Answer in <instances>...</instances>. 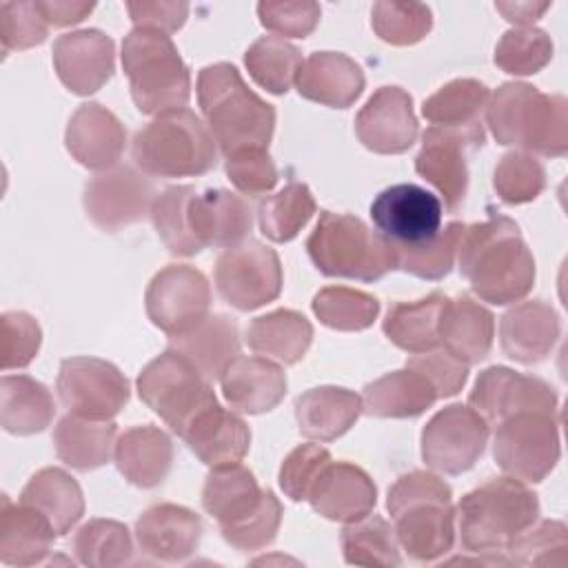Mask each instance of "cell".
Masks as SVG:
<instances>
[{
  "instance_id": "cell-42",
  "label": "cell",
  "mask_w": 568,
  "mask_h": 568,
  "mask_svg": "<svg viewBox=\"0 0 568 568\" xmlns=\"http://www.w3.org/2000/svg\"><path fill=\"white\" fill-rule=\"evenodd\" d=\"M395 528L379 515H366L342 530L344 561L351 566H402Z\"/></svg>"
},
{
  "instance_id": "cell-34",
  "label": "cell",
  "mask_w": 568,
  "mask_h": 568,
  "mask_svg": "<svg viewBox=\"0 0 568 568\" xmlns=\"http://www.w3.org/2000/svg\"><path fill=\"white\" fill-rule=\"evenodd\" d=\"M169 348L184 355L211 382L240 355V328L231 315H206L184 335L169 337Z\"/></svg>"
},
{
  "instance_id": "cell-36",
  "label": "cell",
  "mask_w": 568,
  "mask_h": 568,
  "mask_svg": "<svg viewBox=\"0 0 568 568\" xmlns=\"http://www.w3.org/2000/svg\"><path fill=\"white\" fill-rule=\"evenodd\" d=\"M118 426L111 419H87L64 415L53 428V448L60 462L75 470H93L104 466L115 453Z\"/></svg>"
},
{
  "instance_id": "cell-30",
  "label": "cell",
  "mask_w": 568,
  "mask_h": 568,
  "mask_svg": "<svg viewBox=\"0 0 568 568\" xmlns=\"http://www.w3.org/2000/svg\"><path fill=\"white\" fill-rule=\"evenodd\" d=\"M195 457L211 466L240 464L251 446V430L242 417L220 404L202 410L180 435Z\"/></svg>"
},
{
  "instance_id": "cell-39",
  "label": "cell",
  "mask_w": 568,
  "mask_h": 568,
  "mask_svg": "<svg viewBox=\"0 0 568 568\" xmlns=\"http://www.w3.org/2000/svg\"><path fill=\"white\" fill-rule=\"evenodd\" d=\"M448 295L435 291L417 302H395L384 317V335L406 353H428L439 346V320Z\"/></svg>"
},
{
  "instance_id": "cell-35",
  "label": "cell",
  "mask_w": 568,
  "mask_h": 568,
  "mask_svg": "<svg viewBox=\"0 0 568 568\" xmlns=\"http://www.w3.org/2000/svg\"><path fill=\"white\" fill-rule=\"evenodd\" d=\"M435 386L417 371L404 366L364 386L362 413L382 419L417 417L437 402Z\"/></svg>"
},
{
  "instance_id": "cell-45",
  "label": "cell",
  "mask_w": 568,
  "mask_h": 568,
  "mask_svg": "<svg viewBox=\"0 0 568 568\" xmlns=\"http://www.w3.org/2000/svg\"><path fill=\"white\" fill-rule=\"evenodd\" d=\"M244 64L248 69V75L262 89L282 95L291 89V84H295L297 71L302 67V53L284 38L264 36L246 49Z\"/></svg>"
},
{
  "instance_id": "cell-32",
  "label": "cell",
  "mask_w": 568,
  "mask_h": 568,
  "mask_svg": "<svg viewBox=\"0 0 568 568\" xmlns=\"http://www.w3.org/2000/svg\"><path fill=\"white\" fill-rule=\"evenodd\" d=\"M0 515V561L7 566L42 564L58 537L51 521L27 504H11L7 495H2Z\"/></svg>"
},
{
  "instance_id": "cell-15",
  "label": "cell",
  "mask_w": 568,
  "mask_h": 568,
  "mask_svg": "<svg viewBox=\"0 0 568 568\" xmlns=\"http://www.w3.org/2000/svg\"><path fill=\"white\" fill-rule=\"evenodd\" d=\"M144 306L149 320L169 337L184 335L209 315V280L195 266L169 264L149 282Z\"/></svg>"
},
{
  "instance_id": "cell-46",
  "label": "cell",
  "mask_w": 568,
  "mask_h": 568,
  "mask_svg": "<svg viewBox=\"0 0 568 568\" xmlns=\"http://www.w3.org/2000/svg\"><path fill=\"white\" fill-rule=\"evenodd\" d=\"M315 317L335 331H364L379 315V302L375 295L348 288V286H324L313 297Z\"/></svg>"
},
{
  "instance_id": "cell-27",
  "label": "cell",
  "mask_w": 568,
  "mask_h": 568,
  "mask_svg": "<svg viewBox=\"0 0 568 568\" xmlns=\"http://www.w3.org/2000/svg\"><path fill=\"white\" fill-rule=\"evenodd\" d=\"M366 78L362 67L337 51H317L302 60L295 78L297 93L311 102L346 109L364 91Z\"/></svg>"
},
{
  "instance_id": "cell-51",
  "label": "cell",
  "mask_w": 568,
  "mask_h": 568,
  "mask_svg": "<svg viewBox=\"0 0 568 568\" xmlns=\"http://www.w3.org/2000/svg\"><path fill=\"white\" fill-rule=\"evenodd\" d=\"M552 58V40L537 27L508 29L495 47V64L510 75H532Z\"/></svg>"
},
{
  "instance_id": "cell-50",
  "label": "cell",
  "mask_w": 568,
  "mask_h": 568,
  "mask_svg": "<svg viewBox=\"0 0 568 568\" xmlns=\"http://www.w3.org/2000/svg\"><path fill=\"white\" fill-rule=\"evenodd\" d=\"M564 521L544 519L530 524L510 544V561L519 566H559L568 564V535Z\"/></svg>"
},
{
  "instance_id": "cell-5",
  "label": "cell",
  "mask_w": 568,
  "mask_h": 568,
  "mask_svg": "<svg viewBox=\"0 0 568 568\" xmlns=\"http://www.w3.org/2000/svg\"><path fill=\"white\" fill-rule=\"evenodd\" d=\"M455 517L466 552L495 555L537 521L539 499L515 477H493L459 499Z\"/></svg>"
},
{
  "instance_id": "cell-44",
  "label": "cell",
  "mask_w": 568,
  "mask_h": 568,
  "mask_svg": "<svg viewBox=\"0 0 568 568\" xmlns=\"http://www.w3.org/2000/svg\"><path fill=\"white\" fill-rule=\"evenodd\" d=\"M78 564L89 568L124 566L133 557L131 532L115 519H89L71 541Z\"/></svg>"
},
{
  "instance_id": "cell-22",
  "label": "cell",
  "mask_w": 568,
  "mask_h": 568,
  "mask_svg": "<svg viewBox=\"0 0 568 568\" xmlns=\"http://www.w3.org/2000/svg\"><path fill=\"white\" fill-rule=\"evenodd\" d=\"M64 144L71 158L93 171H106L118 164L126 146V131L122 122L106 106L84 102L71 115Z\"/></svg>"
},
{
  "instance_id": "cell-60",
  "label": "cell",
  "mask_w": 568,
  "mask_h": 568,
  "mask_svg": "<svg viewBox=\"0 0 568 568\" xmlns=\"http://www.w3.org/2000/svg\"><path fill=\"white\" fill-rule=\"evenodd\" d=\"M126 9L135 29H153L166 36L178 31L189 16L186 2H126Z\"/></svg>"
},
{
  "instance_id": "cell-10",
  "label": "cell",
  "mask_w": 568,
  "mask_h": 568,
  "mask_svg": "<svg viewBox=\"0 0 568 568\" xmlns=\"http://www.w3.org/2000/svg\"><path fill=\"white\" fill-rule=\"evenodd\" d=\"M561 455L557 415L526 410L497 424L493 457L497 466L524 484H537L550 475Z\"/></svg>"
},
{
  "instance_id": "cell-49",
  "label": "cell",
  "mask_w": 568,
  "mask_h": 568,
  "mask_svg": "<svg viewBox=\"0 0 568 568\" xmlns=\"http://www.w3.org/2000/svg\"><path fill=\"white\" fill-rule=\"evenodd\" d=\"M371 27L379 40L395 47H408L428 36L433 29V13L422 2L379 0L371 9Z\"/></svg>"
},
{
  "instance_id": "cell-37",
  "label": "cell",
  "mask_w": 568,
  "mask_h": 568,
  "mask_svg": "<svg viewBox=\"0 0 568 568\" xmlns=\"http://www.w3.org/2000/svg\"><path fill=\"white\" fill-rule=\"evenodd\" d=\"M313 342V326L311 322L293 311V308H277L266 315L255 317L246 326V344L257 355L273 357L275 362L291 366L297 364Z\"/></svg>"
},
{
  "instance_id": "cell-2",
  "label": "cell",
  "mask_w": 568,
  "mask_h": 568,
  "mask_svg": "<svg viewBox=\"0 0 568 568\" xmlns=\"http://www.w3.org/2000/svg\"><path fill=\"white\" fill-rule=\"evenodd\" d=\"M386 508L395 521L399 548L415 561H437L455 544L450 486L433 473L410 470L388 488Z\"/></svg>"
},
{
  "instance_id": "cell-58",
  "label": "cell",
  "mask_w": 568,
  "mask_h": 568,
  "mask_svg": "<svg viewBox=\"0 0 568 568\" xmlns=\"http://www.w3.org/2000/svg\"><path fill=\"white\" fill-rule=\"evenodd\" d=\"M257 16L262 27L284 38H306L320 22L322 9L317 2H260Z\"/></svg>"
},
{
  "instance_id": "cell-12",
  "label": "cell",
  "mask_w": 568,
  "mask_h": 568,
  "mask_svg": "<svg viewBox=\"0 0 568 568\" xmlns=\"http://www.w3.org/2000/svg\"><path fill=\"white\" fill-rule=\"evenodd\" d=\"M55 390L69 413L87 419H113L129 404V379L100 357H67L60 362Z\"/></svg>"
},
{
  "instance_id": "cell-8",
  "label": "cell",
  "mask_w": 568,
  "mask_h": 568,
  "mask_svg": "<svg viewBox=\"0 0 568 568\" xmlns=\"http://www.w3.org/2000/svg\"><path fill=\"white\" fill-rule=\"evenodd\" d=\"M122 69L131 98L146 115L184 109L191 98V73L171 36L133 29L122 42Z\"/></svg>"
},
{
  "instance_id": "cell-59",
  "label": "cell",
  "mask_w": 568,
  "mask_h": 568,
  "mask_svg": "<svg viewBox=\"0 0 568 568\" xmlns=\"http://www.w3.org/2000/svg\"><path fill=\"white\" fill-rule=\"evenodd\" d=\"M408 368L422 373L437 390V397H453L457 395L466 379H468V366L448 355L446 351H428V353H417L406 362Z\"/></svg>"
},
{
  "instance_id": "cell-62",
  "label": "cell",
  "mask_w": 568,
  "mask_h": 568,
  "mask_svg": "<svg viewBox=\"0 0 568 568\" xmlns=\"http://www.w3.org/2000/svg\"><path fill=\"white\" fill-rule=\"evenodd\" d=\"M495 9L508 22H515L519 27H528L550 9V2H495Z\"/></svg>"
},
{
  "instance_id": "cell-38",
  "label": "cell",
  "mask_w": 568,
  "mask_h": 568,
  "mask_svg": "<svg viewBox=\"0 0 568 568\" xmlns=\"http://www.w3.org/2000/svg\"><path fill=\"white\" fill-rule=\"evenodd\" d=\"M20 504L40 510L58 537L67 535L84 515V497L80 484L62 468L49 466L38 470L20 493Z\"/></svg>"
},
{
  "instance_id": "cell-29",
  "label": "cell",
  "mask_w": 568,
  "mask_h": 568,
  "mask_svg": "<svg viewBox=\"0 0 568 568\" xmlns=\"http://www.w3.org/2000/svg\"><path fill=\"white\" fill-rule=\"evenodd\" d=\"M437 337L442 351H446L462 364H479L488 357L493 348L495 317L486 306H481L466 293L453 300L448 297L442 311Z\"/></svg>"
},
{
  "instance_id": "cell-20",
  "label": "cell",
  "mask_w": 568,
  "mask_h": 568,
  "mask_svg": "<svg viewBox=\"0 0 568 568\" xmlns=\"http://www.w3.org/2000/svg\"><path fill=\"white\" fill-rule=\"evenodd\" d=\"M202 530L200 515L178 504H155L135 521L140 550L162 564H180L189 559L200 546Z\"/></svg>"
},
{
  "instance_id": "cell-11",
  "label": "cell",
  "mask_w": 568,
  "mask_h": 568,
  "mask_svg": "<svg viewBox=\"0 0 568 568\" xmlns=\"http://www.w3.org/2000/svg\"><path fill=\"white\" fill-rule=\"evenodd\" d=\"M220 297L237 311H255L282 291V264L277 253L260 240H244L220 253L213 268Z\"/></svg>"
},
{
  "instance_id": "cell-6",
  "label": "cell",
  "mask_w": 568,
  "mask_h": 568,
  "mask_svg": "<svg viewBox=\"0 0 568 568\" xmlns=\"http://www.w3.org/2000/svg\"><path fill=\"white\" fill-rule=\"evenodd\" d=\"M133 162L155 178H193L209 173L217 162V144L209 126L191 109L155 115L133 135Z\"/></svg>"
},
{
  "instance_id": "cell-21",
  "label": "cell",
  "mask_w": 568,
  "mask_h": 568,
  "mask_svg": "<svg viewBox=\"0 0 568 568\" xmlns=\"http://www.w3.org/2000/svg\"><path fill=\"white\" fill-rule=\"evenodd\" d=\"M306 501L317 515L331 521L351 524L373 513L377 504V488L359 466L331 462L315 479Z\"/></svg>"
},
{
  "instance_id": "cell-13",
  "label": "cell",
  "mask_w": 568,
  "mask_h": 568,
  "mask_svg": "<svg viewBox=\"0 0 568 568\" xmlns=\"http://www.w3.org/2000/svg\"><path fill=\"white\" fill-rule=\"evenodd\" d=\"M490 424L470 406L450 404L435 413L422 430V459L437 473L462 475L486 450Z\"/></svg>"
},
{
  "instance_id": "cell-33",
  "label": "cell",
  "mask_w": 568,
  "mask_h": 568,
  "mask_svg": "<svg viewBox=\"0 0 568 568\" xmlns=\"http://www.w3.org/2000/svg\"><path fill=\"white\" fill-rule=\"evenodd\" d=\"M362 415V397L342 386H315L295 399L300 433L315 442L342 437Z\"/></svg>"
},
{
  "instance_id": "cell-14",
  "label": "cell",
  "mask_w": 568,
  "mask_h": 568,
  "mask_svg": "<svg viewBox=\"0 0 568 568\" xmlns=\"http://www.w3.org/2000/svg\"><path fill=\"white\" fill-rule=\"evenodd\" d=\"M155 195V186L144 171L129 164H115L84 184L82 204L87 217L100 231L118 233L151 215Z\"/></svg>"
},
{
  "instance_id": "cell-16",
  "label": "cell",
  "mask_w": 568,
  "mask_h": 568,
  "mask_svg": "<svg viewBox=\"0 0 568 568\" xmlns=\"http://www.w3.org/2000/svg\"><path fill=\"white\" fill-rule=\"evenodd\" d=\"M442 213V200L410 182L393 184L371 202V220L377 233L395 246L422 244L437 235Z\"/></svg>"
},
{
  "instance_id": "cell-54",
  "label": "cell",
  "mask_w": 568,
  "mask_h": 568,
  "mask_svg": "<svg viewBox=\"0 0 568 568\" xmlns=\"http://www.w3.org/2000/svg\"><path fill=\"white\" fill-rule=\"evenodd\" d=\"M49 33V22L38 9V0L2 2L0 4V40L2 51H22L42 44Z\"/></svg>"
},
{
  "instance_id": "cell-52",
  "label": "cell",
  "mask_w": 568,
  "mask_h": 568,
  "mask_svg": "<svg viewBox=\"0 0 568 568\" xmlns=\"http://www.w3.org/2000/svg\"><path fill=\"white\" fill-rule=\"evenodd\" d=\"M493 186L506 204L532 202L546 186L544 164L526 151H508L495 166Z\"/></svg>"
},
{
  "instance_id": "cell-28",
  "label": "cell",
  "mask_w": 568,
  "mask_h": 568,
  "mask_svg": "<svg viewBox=\"0 0 568 568\" xmlns=\"http://www.w3.org/2000/svg\"><path fill=\"white\" fill-rule=\"evenodd\" d=\"M488 98L490 91L484 82L475 78H457L424 100L422 115L433 126L464 135L473 149H477L486 140L481 113L488 106Z\"/></svg>"
},
{
  "instance_id": "cell-55",
  "label": "cell",
  "mask_w": 568,
  "mask_h": 568,
  "mask_svg": "<svg viewBox=\"0 0 568 568\" xmlns=\"http://www.w3.org/2000/svg\"><path fill=\"white\" fill-rule=\"evenodd\" d=\"M0 366L2 371L24 368L40 351V324L24 311H7L0 317Z\"/></svg>"
},
{
  "instance_id": "cell-3",
  "label": "cell",
  "mask_w": 568,
  "mask_h": 568,
  "mask_svg": "<svg viewBox=\"0 0 568 568\" xmlns=\"http://www.w3.org/2000/svg\"><path fill=\"white\" fill-rule=\"evenodd\" d=\"M197 102L224 158L240 149H266L275 129V109L253 93L240 71L215 62L197 75Z\"/></svg>"
},
{
  "instance_id": "cell-31",
  "label": "cell",
  "mask_w": 568,
  "mask_h": 568,
  "mask_svg": "<svg viewBox=\"0 0 568 568\" xmlns=\"http://www.w3.org/2000/svg\"><path fill=\"white\" fill-rule=\"evenodd\" d=\"M113 457L126 481L138 488H155L171 470L173 442L158 426H133L118 437Z\"/></svg>"
},
{
  "instance_id": "cell-9",
  "label": "cell",
  "mask_w": 568,
  "mask_h": 568,
  "mask_svg": "<svg viewBox=\"0 0 568 568\" xmlns=\"http://www.w3.org/2000/svg\"><path fill=\"white\" fill-rule=\"evenodd\" d=\"M140 399L182 435L209 406L217 404L211 382L178 351L169 348L151 359L138 375Z\"/></svg>"
},
{
  "instance_id": "cell-24",
  "label": "cell",
  "mask_w": 568,
  "mask_h": 568,
  "mask_svg": "<svg viewBox=\"0 0 568 568\" xmlns=\"http://www.w3.org/2000/svg\"><path fill=\"white\" fill-rule=\"evenodd\" d=\"M464 149H473L464 135L448 129L428 126L422 133V149L415 155V171L439 191L448 211H457L468 191Z\"/></svg>"
},
{
  "instance_id": "cell-48",
  "label": "cell",
  "mask_w": 568,
  "mask_h": 568,
  "mask_svg": "<svg viewBox=\"0 0 568 568\" xmlns=\"http://www.w3.org/2000/svg\"><path fill=\"white\" fill-rule=\"evenodd\" d=\"M193 193H195V186L191 184L169 186L155 195L151 206V220L160 240L164 242L169 253L180 257H191L202 251L189 231V217H186L189 200L193 197Z\"/></svg>"
},
{
  "instance_id": "cell-23",
  "label": "cell",
  "mask_w": 568,
  "mask_h": 568,
  "mask_svg": "<svg viewBox=\"0 0 568 568\" xmlns=\"http://www.w3.org/2000/svg\"><path fill=\"white\" fill-rule=\"evenodd\" d=\"M189 231L200 248H229L246 240L253 213L240 195L226 189L195 191L189 200Z\"/></svg>"
},
{
  "instance_id": "cell-43",
  "label": "cell",
  "mask_w": 568,
  "mask_h": 568,
  "mask_svg": "<svg viewBox=\"0 0 568 568\" xmlns=\"http://www.w3.org/2000/svg\"><path fill=\"white\" fill-rule=\"evenodd\" d=\"M315 213V197L302 182H288L275 195H268L257 206L260 231L277 244L291 242L308 224Z\"/></svg>"
},
{
  "instance_id": "cell-26",
  "label": "cell",
  "mask_w": 568,
  "mask_h": 568,
  "mask_svg": "<svg viewBox=\"0 0 568 568\" xmlns=\"http://www.w3.org/2000/svg\"><path fill=\"white\" fill-rule=\"evenodd\" d=\"M222 395L237 413L273 410L286 395V373L266 357L237 355L220 375Z\"/></svg>"
},
{
  "instance_id": "cell-1",
  "label": "cell",
  "mask_w": 568,
  "mask_h": 568,
  "mask_svg": "<svg viewBox=\"0 0 568 568\" xmlns=\"http://www.w3.org/2000/svg\"><path fill=\"white\" fill-rule=\"evenodd\" d=\"M457 264L473 293L488 304H515L535 284V257L519 226L504 215L464 226Z\"/></svg>"
},
{
  "instance_id": "cell-53",
  "label": "cell",
  "mask_w": 568,
  "mask_h": 568,
  "mask_svg": "<svg viewBox=\"0 0 568 568\" xmlns=\"http://www.w3.org/2000/svg\"><path fill=\"white\" fill-rule=\"evenodd\" d=\"M280 524H282V504L275 497V493L266 488L262 493L260 504L248 515H244L233 524L220 526V532L229 546L251 552V550L266 548L275 539Z\"/></svg>"
},
{
  "instance_id": "cell-18",
  "label": "cell",
  "mask_w": 568,
  "mask_h": 568,
  "mask_svg": "<svg viewBox=\"0 0 568 568\" xmlns=\"http://www.w3.org/2000/svg\"><path fill=\"white\" fill-rule=\"evenodd\" d=\"M357 140L373 153L395 155L417 140L413 98L402 87H379L355 118Z\"/></svg>"
},
{
  "instance_id": "cell-40",
  "label": "cell",
  "mask_w": 568,
  "mask_h": 568,
  "mask_svg": "<svg viewBox=\"0 0 568 568\" xmlns=\"http://www.w3.org/2000/svg\"><path fill=\"white\" fill-rule=\"evenodd\" d=\"M55 415L49 388L29 375H4L0 379V424L11 435L44 430Z\"/></svg>"
},
{
  "instance_id": "cell-57",
  "label": "cell",
  "mask_w": 568,
  "mask_h": 568,
  "mask_svg": "<svg viewBox=\"0 0 568 568\" xmlns=\"http://www.w3.org/2000/svg\"><path fill=\"white\" fill-rule=\"evenodd\" d=\"M224 171L233 186L248 197H260L277 184V169L268 151L260 146L231 153L224 162Z\"/></svg>"
},
{
  "instance_id": "cell-47",
  "label": "cell",
  "mask_w": 568,
  "mask_h": 568,
  "mask_svg": "<svg viewBox=\"0 0 568 568\" xmlns=\"http://www.w3.org/2000/svg\"><path fill=\"white\" fill-rule=\"evenodd\" d=\"M464 222H450L446 229H439L437 235L422 244L413 246H395L397 268L422 277V280H442L450 273L457 260V246L464 231Z\"/></svg>"
},
{
  "instance_id": "cell-56",
  "label": "cell",
  "mask_w": 568,
  "mask_h": 568,
  "mask_svg": "<svg viewBox=\"0 0 568 568\" xmlns=\"http://www.w3.org/2000/svg\"><path fill=\"white\" fill-rule=\"evenodd\" d=\"M331 462V453L317 444H302L293 448L280 466V488L293 501H306L315 479Z\"/></svg>"
},
{
  "instance_id": "cell-7",
  "label": "cell",
  "mask_w": 568,
  "mask_h": 568,
  "mask_svg": "<svg viewBox=\"0 0 568 568\" xmlns=\"http://www.w3.org/2000/svg\"><path fill=\"white\" fill-rule=\"evenodd\" d=\"M306 251L315 268L328 277L377 282L397 268L393 244L348 213L322 211Z\"/></svg>"
},
{
  "instance_id": "cell-4",
  "label": "cell",
  "mask_w": 568,
  "mask_h": 568,
  "mask_svg": "<svg viewBox=\"0 0 568 568\" xmlns=\"http://www.w3.org/2000/svg\"><path fill=\"white\" fill-rule=\"evenodd\" d=\"M486 122L504 146L561 158L568 151V102L564 95L541 93L526 82H504L486 106Z\"/></svg>"
},
{
  "instance_id": "cell-19",
  "label": "cell",
  "mask_w": 568,
  "mask_h": 568,
  "mask_svg": "<svg viewBox=\"0 0 568 568\" xmlns=\"http://www.w3.org/2000/svg\"><path fill=\"white\" fill-rule=\"evenodd\" d=\"M53 67L69 91L91 95L102 89L115 71V44L98 29L62 33L53 42Z\"/></svg>"
},
{
  "instance_id": "cell-17",
  "label": "cell",
  "mask_w": 568,
  "mask_h": 568,
  "mask_svg": "<svg viewBox=\"0 0 568 568\" xmlns=\"http://www.w3.org/2000/svg\"><path fill=\"white\" fill-rule=\"evenodd\" d=\"M468 406L488 424H499L526 410L557 415V393L541 377L521 375L506 366H490L475 379Z\"/></svg>"
},
{
  "instance_id": "cell-41",
  "label": "cell",
  "mask_w": 568,
  "mask_h": 568,
  "mask_svg": "<svg viewBox=\"0 0 568 568\" xmlns=\"http://www.w3.org/2000/svg\"><path fill=\"white\" fill-rule=\"evenodd\" d=\"M262 488L255 475L240 466H217L206 475L202 488V506L220 526L233 524L248 515L262 499Z\"/></svg>"
},
{
  "instance_id": "cell-25",
  "label": "cell",
  "mask_w": 568,
  "mask_h": 568,
  "mask_svg": "<svg viewBox=\"0 0 568 568\" xmlns=\"http://www.w3.org/2000/svg\"><path fill=\"white\" fill-rule=\"evenodd\" d=\"M561 335V320L557 311L541 302L530 300L513 306L501 315L499 342L506 357L519 364H539L555 348Z\"/></svg>"
},
{
  "instance_id": "cell-61",
  "label": "cell",
  "mask_w": 568,
  "mask_h": 568,
  "mask_svg": "<svg viewBox=\"0 0 568 568\" xmlns=\"http://www.w3.org/2000/svg\"><path fill=\"white\" fill-rule=\"evenodd\" d=\"M93 2H80V0H38V9L44 16V20L53 27H69L75 22H82L91 11Z\"/></svg>"
}]
</instances>
